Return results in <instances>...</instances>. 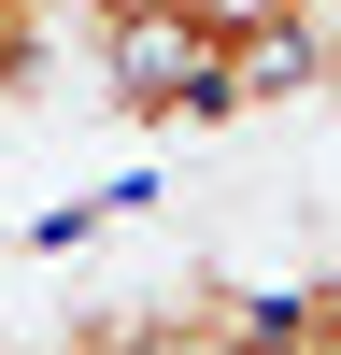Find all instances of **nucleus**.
<instances>
[{"label": "nucleus", "instance_id": "nucleus-1", "mask_svg": "<svg viewBox=\"0 0 341 355\" xmlns=\"http://www.w3.org/2000/svg\"><path fill=\"white\" fill-rule=\"evenodd\" d=\"M85 43H100L114 114H142V128H227V43L185 15V0H128V15H85Z\"/></svg>", "mask_w": 341, "mask_h": 355}, {"label": "nucleus", "instance_id": "nucleus-2", "mask_svg": "<svg viewBox=\"0 0 341 355\" xmlns=\"http://www.w3.org/2000/svg\"><path fill=\"white\" fill-rule=\"evenodd\" d=\"M57 71V0H0V114H28Z\"/></svg>", "mask_w": 341, "mask_h": 355}]
</instances>
